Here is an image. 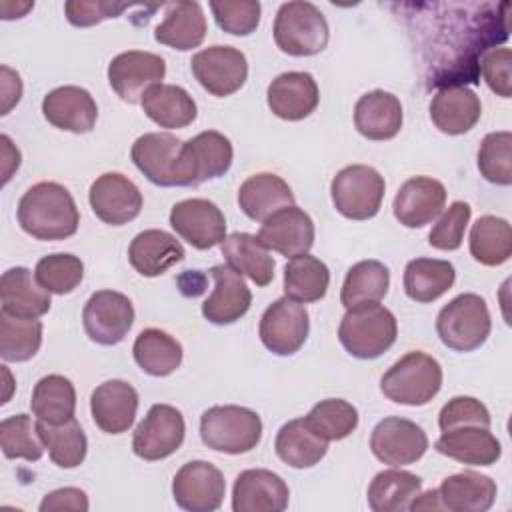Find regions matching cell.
Returning <instances> with one entry per match:
<instances>
[{
  "mask_svg": "<svg viewBox=\"0 0 512 512\" xmlns=\"http://www.w3.org/2000/svg\"><path fill=\"white\" fill-rule=\"evenodd\" d=\"M18 224L36 240H64L76 234L80 214L68 188L58 182L30 186L18 202Z\"/></svg>",
  "mask_w": 512,
  "mask_h": 512,
  "instance_id": "1",
  "label": "cell"
},
{
  "mask_svg": "<svg viewBox=\"0 0 512 512\" xmlns=\"http://www.w3.org/2000/svg\"><path fill=\"white\" fill-rule=\"evenodd\" d=\"M398 336L394 314L378 304H360L348 308L338 326V340L344 350L360 360H374L382 356Z\"/></svg>",
  "mask_w": 512,
  "mask_h": 512,
  "instance_id": "2",
  "label": "cell"
},
{
  "mask_svg": "<svg viewBox=\"0 0 512 512\" xmlns=\"http://www.w3.org/2000/svg\"><path fill=\"white\" fill-rule=\"evenodd\" d=\"M442 388V366L440 362L420 350L404 354L396 360L382 376V394L404 406H424Z\"/></svg>",
  "mask_w": 512,
  "mask_h": 512,
  "instance_id": "3",
  "label": "cell"
},
{
  "mask_svg": "<svg viewBox=\"0 0 512 512\" xmlns=\"http://www.w3.org/2000/svg\"><path fill=\"white\" fill-rule=\"evenodd\" d=\"M200 438L210 450L246 454L262 438V420L254 410L244 406H212L200 416Z\"/></svg>",
  "mask_w": 512,
  "mask_h": 512,
  "instance_id": "4",
  "label": "cell"
},
{
  "mask_svg": "<svg viewBox=\"0 0 512 512\" xmlns=\"http://www.w3.org/2000/svg\"><path fill=\"white\" fill-rule=\"evenodd\" d=\"M492 330L486 300L474 292L452 298L436 318V332L444 346L456 352H472L480 348Z\"/></svg>",
  "mask_w": 512,
  "mask_h": 512,
  "instance_id": "5",
  "label": "cell"
},
{
  "mask_svg": "<svg viewBox=\"0 0 512 512\" xmlns=\"http://www.w3.org/2000/svg\"><path fill=\"white\" fill-rule=\"evenodd\" d=\"M324 14L312 2H284L274 18V42L288 56H314L328 44Z\"/></svg>",
  "mask_w": 512,
  "mask_h": 512,
  "instance_id": "6",
  "label": "cell"
},
{
  "mask_svg": "<svg viewBox=\"0 0 512 512\" xmlns=\"http://www.w3.org/2000/svg\"><path fill=\"white\" fill-rule=\"evenodd\" d=\"M232 158L234 150L224 134L216 130L200 132L194 138L182 142L176 160L174 184L198 186L206 180L220 178L230 170Z\"/></svg>",
  "mask_w": 512,
  "mask_h": 512,
  "instance_id": "7",
  "label": "cell"
},
{
  "mask_svg": "<svg viewBox=\"0 0 512 512\" xmlns=\"http://www.w3.org/2000/svg\"><path fill=\"white\" fill-rule=\"evenodd\" d=\"M382 174L366 164H352L342 168L330 184L334 208L350 220L374 218L384 200Z\"/></svg>",
  "mask_w": 512,
  "mask_h": 512,
  "instance_id": "8",
  "label": "cell"
},
{
  "mask_svg": "<svg viewBox=\"0 0 512 512\" xmlns=\"http://www.w3.org/2000/svg\"><path fill=\"white\" fill-rule=\"evenodd\" d=\"M190 68L198 84L218 98L238 92L248 78L246 56L234 46L216 44L196 52L190 60Z\"/></svg>",
  "mask_w": 512,
  "mask_h": 512,
  "instance_id": "9",
  "label": "cell"
},
{
  "mask_svg": "<svg viewBox=\"0 0 512 512\" xmlns=\"http://www.w3.org/2000/svg\"><path fill=\"white\" fill-rule=\"evenodd\" d=\"M310 330L308 310L302 302L288 296L274 300L262 314L258 334L262 344L276 356H290L298 352Z\"/></svg>",
  "mask_w": 512,
  "mask_h": 512,
  "instance_id": "10",
  "label": "cell"
},
{
  "mask_svg": "<svg viewBox=\"0 0 512 512\" xmlns=\"http://www.w3.org/2000/svg\"><path fill=\"white\" fill-rule=\"evenodd\" d=\"M184 434L186 424L182 412L170 404H154L134 430L132 450L142 460H162L182 446Z\"/></svg>",
  "mask_w": 512,
  "mask_h": 512,
  "instance_id": "11",
  "label": "cell"
},
{
  "mask_svg": "<svg viewBox=\"0 0 512 512\" xmlns=\"http://www.w3.org/2000/svg\"><path fill=\"white\" fill-rule=\"evenodd\" d=\"M134 322V306L128 296L116 290L94 292L82 310V324L88 338L102 346L120 344Z\"/></svg>",
  "mask_w": 512,
  "mask_h": 512,
  "instance_id": "12",
  "label": "cell"
},
{
  "mask_svg": "<svg viewBox=\"0 0 512 512\" xmlns=\"http://www.w3.org/2000/svg\"><path fill=\"white\" fill-rule=\"evenodd\" d=\"M164 76V58L144 50L120 52L108 64V82L120 100L128 104H140L142 96L152 86L162 84Z\"/></svg>",
  "mask_w": 512,
  "mask_h": 512,
  "instance_id": "13",
  "label": "cell"
},
{
  "mask_svg": "<svg viewBox=\"0 0 512 512\" xmlns=\"http://www.w3.org/2000/svg\"><path fill=\"white\" fill-rule=\"evenodd\" d=\"M172 496L174 502L188 512H214L222 506L226 482L214 464L192 460L174 474Z\"/></svg>",
  "mask_w": 512,
  "mask_h": 512,
  "instance_id": "14",
  "label": "cell"
},
{
  "mask_svg": "<svg viewBox=\"0 0 512 512\" xmlns=\"http://www.w3.org/2000/svg\"><path fill=\"white\" fill-rule=\"evenodd\" d=\"M170 226L196 250H210L226 238L222 210L206 198H186L172 206Z\"/></svg>",
  "mask_w": 512,
  "mask_h": 512,
  "instance_id": "15",
  "label": "cell"
},
{
  "mask_svg": "<svg viewBox=\"0 0 512 512\" xmlns=\"http://www.w3.org/2000/svg\"><path fill=\"white\" fill-rule=\"evenodd\" d=\"M370 450L388 466H406L424 456L428 450V436L416 422L388 416L374 426L370 434Z\"/></svg>",
  "mask_w": 512,
  "mask_h": 512,
  "instance_id": "16",
  "label": "cell"
},
{
  "mask_svg": "<svg viewBox=\"0 0 512 512\" xmlns=\"http://www.w3.org/2000/svg\"><path fill=\"white\" fill-rule=\"evenodd\" d=\"M90 208L104 224L122 226L132 222L142 210V192L120 172H104L88 192Z\"/></svg>",
  "mask_w": 512,
  "mask_h": 512,
  "instance_id": "17",
  "label": "cell"
},
{
  "mask_svg": "<svg viewBox=\"0 0 512 512\" xmlns=\"http://www.w3.org/2000/svg\"><path fill=\"white\" fill-rule=\"evenodd\" d=\"M288 484L272 470L250 468L236 476L232 488L234 512H282L288 506Z\"/></svg>",
  "mask_w": 512,
  "mask_h": 512,
  "instance_id": "18",
  "label": "cell"
},
{
  "mask_svg": "<svg viewBox=\"0 0 512 512\" xmlns=\"http://www.w3.org/2000/svg\"><path fill=\"white\" fill-rule=\"evenodd\" d=\"M446 202V188L430 176L408 178L396 192L392 210L406 228H422L436 220Z\"/></svg>",
  "mask_w": 512,
  "mask_h": 512,
  "instance_id": "19",
  "label": "cell"
},
{
  "mask_svg": "<svg viewBox=\"0 0 512 512\" xmlns=\"http://www.w3.org/2000/svg\"><path fill=\"white\" fill-rule=\"evenodd\" d=\"M314 222L296 204L286 206L262 222L258 230L260 242L282 256L308 254L314 244Z\"/></svg>",
  "mask_w": 512,
  "mask_h": 512,
  "instance_id": "20",
  "label": "cell"
},
{
  "mask_svg": "<svg viewBox=\"0 0 512 512\" xmlns=\"http://www.w3.org/2000/svg\"><path fill=\"white\" fill-rule=\"evenodd\" d=\"M210 276L214 280V290L202 304V316L216 326L240 320L252 304V294L242 274L228 264H216L210 268Z\"/></svg>",
  "mask_w": 512,
  "mask_h": 512,
  "instance_id": "21",
  "label": "cell"
},
{
  "mask_svg": "<svg viewBox=\"0 0 512 512\" xmlns=\"http://www.w3.org/2000/svg\"><path fill=\"white\" fill-rule=\"evenodd\" d=\"M90 412L102 432L122 434L134 424L138 392L126 380H106L92 390Z\"/></svg>",
  "mask_w": 512,
  "mask_h": 512,
  "instance_id": "22",
  "label": "cell"
},
{
  "mask_svg": "<svg viewBox=\"0 0 512 512\" xmlns=\"http://www.w3.org/2000/svg\"><path fill=\"white\" fill-rule=\"evenodd\" d=\"M44 118L66 132L86 134L94 128L98 106L92 94L80 86H58L42 100Z\"/></svg>",
  "mask_w": 512,
  "mask_h": 512,
  "instance_id": "23",
  "label": "cell"
},
{
  "mask_svg": "<svg viewBox=\"0 0 512 512\" xmlns=\"http://www.w3.org/2000/svg\"><path fill=\"white\" fill-rule=\"evenodd\" d=\"M268 108L282 120H302L310 116L320 100L318 84L308 72L278 74L266 90Z\"/></svg>",
  "mask_w": 512,
  "mask_h": 512,
  "instance_id": "24",
  "label": "cell"
},
{
  "mask_svg": "<svg viewBox=\"0 0 512 512\" xmlns=\"http://www.w3.org/2000/svg\"><path fill=\"white\" fill-rule=\"evenodd\" d=\"M182 142L170 132H148L134 140L130 158L136 168L156 186H176L174 172Z\"/></svg>",
  "mask_w": 512,
  "mask_h": 512,
  "instance_id": "25",
  "label": "cell"
},
{
  "mask_svg": "<svg viewBox=\"0 0 512 512\" xmlns=\"http://www.w3.org/2000/svg\"><path fill=\"white\" fill-rule=\"evenodd\" d=\"M480 114V98L462 84H448L440 88L430 102V118L434 126L450 136L470 132L480 120Z\"/></svg>",
  "mask_w": 512,
  "mask_h": 512,
  "instance_id": "26",
  "label": "cell"
},
{
  "mask_svg": "<svg viewBox=\"0 0 512 512\" xmlns=\"http://www.w3.org/2000/svg\"><path fill=\"white\" fill-rule=\"evenodd\" d=\"M436 452L468 464V466H492L502 456L500 440L490 432V428L464 426L442 432L434 444Z\"/></svg>",
  "mask_w": 512,
  "mask_h": 512,
  "instance_id": "27",
  "label": "cell"
},
{
  "mask_svg": "<svg viewBox=\"0 0 512 512\" xmlns=\"http://www.w3.org/2000/svg\"><path fill=\"white\" fill-rule=\"evenodd\" d=\"M404 122L398 96L386 90H372L358 98L354 106V126L368 140L394 138Z\"/></svg>",
  "mask_w": 512,
  "mask_h": 512,
  "instance_id": "28",
  "label": "cell"
},
{
  "mask_svg": "<svg viewBox=\"0 0 512 512\" xmlns=\"http://www.w3.org/2000/svg\"><path fill=\"white\" fill-rule=\"evenodd\" d=\"M2 310L18 318H40L50 310V292L24 266L8 268L0 278Z\"/></svg>",
  "mask_w": 512,
  "mask_h": 512,
  "instance_id": "29",
  "label": "cell"
},
{
  "mask_svg": "<svg viewBox=\"0 0 512 512\" xmlns=\"http://www.w3.org/2000/svg\"><path fill=\"white\" fill-rule=\"evenodd\" d=\"M294 194L284 178L272 172H260L248 176L238 188L240 210L256 222L268 220L278 210L292 206Z\"/></svg>",
  "mask_w": 512,
  "mask_h": 512,
  "instance_id": "30",
  "label": "cell"
},
{
  "mask_svg": "<svg viewBox=\"0 0 512 512\" xmlns=\"http://www.w3.org/2000/svg\"><path fill=\"white\" fill-rule=\"evenodd\" d=\"M184 260L182 244L168 232L150 228L138 232L128 246L130 266L148 278L160 276L170 270L174 264Z\"/></svg>",
  "mask_w": 512,
  "mask_h": 512,
  "instance_id": "31",
  "label": "cell"
},
{
  "mask_svg": "<svg viewBox=\"0 0 512 512\" xmlns=\"http://www.w3.org/2000/svg\"><path fill=\"white\" fill-rule=\"evenodd\" d=\"M154 38L180 52L198 48L206 38V16L202 6L194 0L168 4L164 20L154 30Z\"/></svg>",
  "mask_w": 512,
  "mask_h": 512,
  "instance_id": "32",
  "label": "cell"
},
{
  "mask_svg": "<svg viewBox=\"0 0 512 512\" xmlns=\"http://www.w3.org/2000/svg\"><path fill=\"white\" fill-rule=\"evenodd\" d=\"M498 486L490 476L464 470L442 480L438 496L444 510L486 512L496 500Z\"/></svg>",
  "mask_w": 512,
  "mask_h": 512,
  "instance_id": "33",
  "label": "cell"
},
{
  "mask_svg": "<svg viewBox=\"0 0 512 512\" xmlns=\"http://www.w3.org/2000/svg\"><path fill=\"white\" fill-rule=\"evenodd\" d=\"M226 264L238 274L250 278L256 286H268L274 278V258L258 236L248 232H232L220 244Z\"/></svg>",
  "mask_w": 512,
  "mask_h": 512,
  "instance_id": "34",
  "label": "cell"
},
{
  "mask_svg": "<svg viewBox=\"0 0 512 512\" xmlns=\"http://www.w3.org/2000/svg\"><path fill=\"white\" fill-rule=\"evenodd\" d=\"M144 114L160 128H184L196 120L194 98L176 84L152 86L140 102Z\"/></svg>",
  "mask_w": 512,
  "mask_h": 512,
  "instance_id": "35",
  "label": "cell"
},
{
  "mask_svg": "<svg viewBox=\"0 0 512 512\" xmlns=\"http://www.w3.org/2000/svg\"><path fill=\"white\" fill-rule=\"evenodd\" d=\"M274 450L292 468H312L326 456L328 440L320 438L304 418H294L280 426Z\"/></svg>",
  "mask_w": 512,
  "mask_h": 512,
  "instance_id": "36",
  "label": "cell"
},
{
  "mask_svg": "<svg viewBox=\"0 0 512 512\" xmlns=\"http://www.w3.org/2000/svg\"><path fill=\"white\" fill-rule=\"evenodd\" d=\"M456 280V270L448 260L414 258L404 268V292L410 300L428 304L446 294Z\"/></svg>",
  "mask_w": 512,
  "mask_h": 512,
  "instance_id": "37",
  "label": "cell"
},
{
  "mask_svg": "<svg viewBox=\"0 0 512 512\" xmlns=\"http://www.w3.org/2000/svg\"><path fill=\"white\" fill-rule=\"evenodd\" d=\"M132 354L142 372L162 378L182 364L180 342L160 328L142 330L132 346Z\"/></svg>",
  "mask_w": 512,
  "mask_h": 512,
  "instance_id": "38",
  "label": "cell"
},
{
  "mask_svg": "<svg viewBox=\"0 0 512 512\" xmlns=\"http://www.w3.org/2000/svg\"><path fill=\"white\" fill-rule=\"evenodd\" d=\"M420 476L390 468L378 472L368 486V506L374 512H402L408 510L410 502L420 494Z\"/></svg>",
  "mask_w": 512,
  "mask_h": 512,
  "instance_id": "39",
  "label": "cell"
},
{
  "mask_svg": "<svg viewBox=\"0 0 512 512\" xmlns=\"http://www.w3.org/2000/svg\"><path fill=\"white\" fill-rule=\"evenodd\" d=\"M30 408L36 420L48 424H62L74 418L76 390L74 384L62 374H48L34 384Z\"/></svg>",
  "mask_w": 512,
  "mask_h": 512,
  "instance_id": "40",
  "label": "cell"
},
{
  "mask_svg": "<svg viewBox=\"0 0 512 512\" xmlns=\"http://www.w3.org/2000/svg\"><path fill=\"white\" fill-rule=\"evenodd\" d=\"M330 284L328 266L310 254L294 256L284 266V294L296 302H316L326 296Z\"/></svg>",
  "mask_w": 512,
  "mask_h": 512,
  "instance_id": "41",
  "label": "cell"
},
{
  "mask_svg": "<svg viewBox=\"0 0 512 512\" xmlns=\"http://www.w3.org/2000/svg\"><path fill=\"white\" fill-rule=\"evenodd\" d=\"M390 286V272L388 268L378 260H360L354 266L348 268L340 302L342 306L354 308L360 304H372L380 302Z\"/></svg>",
  "mask_w": 512,
  "mask_h": 512,
  "instance_id": "42",
  "label": "cell"
},
{
  "mask_svg": "<svg viewBox=\"0 0 512 512\" xmlns=\"http://www.w3.org/2000/svg\"><path fill=\"white\" fill-rule=\"evenodd\" d=\"M470 254L484 266H500L512 256V228L498 216H480L470 230Z\"/></svg>",
  "mask_w": 512,
  "mask_h": 512,
  "instance_id": "43",
  "label": "cell"
},
{
  "mask_svg": "<svg viewBox=\"0 0 512 512\" xmlns=\"http://www.w3.org/2000/svg\"><path fill=\"white\" fill-rule=\"evenodd\" d=\"M38 434L48 450L50 460L58 468H76L84 462L88 452V440L80 424L70 418L62 424H48L36 420Z\"/></svg>",
  "mask_w": 512,
  "mask_h": 512,
  "instance_id": "44",
  "label": "cell"
},
{
  "mask_svg": "<svg viewBox=\"0 0 512 512\" xmlns=\"http://www.w3.org/2000/svg\"><path fill=\"white\" fill-rule=\"evenodd\" d=\"M42 344V322L0 312V356L6 362H26Z\"/></svg>",
  "mask_w": 512,
  "mask_h": 512,
  "instance_id": "45",
  "label": "cell"
},
{
  "mask_svg": "<svg viewBox=\"0 0 512 512\" xmlns=\"http://www.w3.org/2000/svg\"><path fill=\"white\" fill-rule=\"evenodd\" d=\"M308 426L324 440H344L358 426V410L342 398H326L304 416Z\"/></svg>",
  "mask_w": 512,
  "mask_h": 512,
  "instance_id": "46",
  "label": "cell"
},
{
  "mask_svg": "<svg viewBox=\"0 0 512 512\" xmlns=\"http://www.w3.org/2000/svg\"><path fill=\"white\" fill-rule=\"evenodd\" d=\"M0 448L10 460L22 458L36 462L44 454V442L38 434L36 422L28 414H14L0 422Z\"/></svg>",
  "mask_w": 512,
  "mask_h": 512,
  "instance_id": "47",
  "label": "cell"
},
{
  "mask_svg": "<svg viewBox=\"0 0 512 512\" xmlns=\"http://www.w3.org/2000/svg\"><path fill=\"white\" fill-rule=\"evenodd\" d=\"M478 170L492 184H512V132L498 130L482 138L478 148Z\"/></svg>",
  "mask_w": 512,
  "mask_h": 512,
  "instance_id": "48",
  "label": "cell"
},
{
  "mask_svg": "<svg viewBox=\"0 0 512 512\" xmlns=\"http://www.w3.org/2000/svg\"><path fill=\"white\" fill-rule=\"evenodd\" d=\"M34 276L50 294H70L84 278V264L74 254L56 252L36 262Z\"/></svg>",
  "mask_w": 512,
  "mask_h": 512,
  "instance_id": "49",
  "label": "cell"
},
{
  "mask_svg": "<svg viewBox=\"0 0 512 512\" xmlns=\"http://www.w3.org/2000/svg\"><path fill=\"white\" fill-rule=\"evenodd\" d=\"M470 214L472 208L470 204L456 200L452 202L446 212L438 218V222L432 226L430 234H428V244L436 250H458L462 246L464 240V230L470 222Z\"/></svg>",
  "mask_w": 512,
  "mask_h": 512,
  "instance_id": "50",
  "label": "cell"
},
{
  "mask_svg": "<svg viewBox=\"0 0 512 512\" xmlns=\"http://www.w3.org/2000/svg\"><path fill=\"white\" fill-rule=\"evenodd\" d=\"M216 24L232 36H248L260 24V2H210Z\"/></svg>",
  "mask_w": 512,
  "mask_h": 512,
  "instance_id": "51",
  "label": "cell"
},
{
  "mask_svg": "<svg viewBox=\"0 0 512 512\" xmlns=\"http://www.w3.org/2000/svg\"><path fill=\"white\" fill-rule=\"evenodd\" d=\"M490 424H492V418L488 408L472 396H456L448 400L438 414V426L442 432L464 428V426L490 428Z\"/></svg>",
  "mask_w": 512,
  "mask_h": 512,
  "instance_id": "52",
  "label": "cell"
},
{
  "mask_svg": "<svg viewBox=\"0 0 512 512\" xmlns=\"http://www.w3.org/2000/svg\"><path fill=\"white\" fill-rule=\"evenodd\" d=\"M124 10H128V4L106 2V0H68L64 4L66 20L78 28L94 26V24H100L102 20L116 18Z\"/></svg>",
  "mask_w": 512,
  "mask_h": 512,
  "instance_id": "53",
  "label": "cell"
},
{
  "mask_svg": "<svg viewBox=\"0 0 512 512\" xmlns=\"http://www.w3.org/2000/svg\"><path fill=\"white\" fill-rule=\"evenodd\" d=\"M482 76L492 92L502 98L512 96V52L510 48H492L482 54L480 60Z\"/></svg>",
  "mask_w": 512,
  "mask_h": 512,
  "instance_id": "54",
  "label": "cell"
},
{
  "mask_svg": "<svg viewBox=\"0 0 512 512\" xmlns=\"http://www.w3.org/2000/svg\"><path fill=\"white\" fill-rule=\"evenodd\" d=\"M88 496L80 488H58L54 492H48L40 502V512H54V510H76L86 512L88 510Z\"/></svg>",
  "mask_w": 512,
  "mask_h": 512,
  "instance_id": "55",
  "label": "cell"
},
{
  "mask_svg": "<svg viewBox=\"0 0 512 512\" xmlns=\"http://www.w3.org/2000/svg\"><path fill=\"white\" fill-rule=\"evenodd\" d=\"M22 96V82L18 72L10 70L8 66H2V112L8 114L14 104L20 102Z\"/></svg>",
  "mask_w": 512,
  "mask_h": 512,
  "instance_id": "56",
  "label": "cell"
},
{
  "mask_svg": "<svg viewBox=\"0 0 512 512\" xmlns=\"http://www.w3.org/2000/svg\"><path fill=\"white\" fill-rule=\"evenodd\" d=\"M0 142H2V176H4V184H6L12 176V172L18 170V166H20V152H18V148L12 146V140L6 134L0 136Z\"/></svg>",
  "mask_w": 512,
  "mask_h": 512,
  "instance_id": "57",
  "label": "cell"
},
{
  "mask_svg": "<svg viewBox=\"0 0 512 512\" xmlns=\"http://www.w3.org/2000/svg\"><path fill=\"white\" fill-rule=\"evenodd\" d=\"M408 510H444L442 508V502H440V496H438V490H428L424 494H418Z\"/></svg>",
  "mask_w": 512,
  "mask_h": 512,
  "instance_id": "58",
  "label": "cell"
}]
</instances>
